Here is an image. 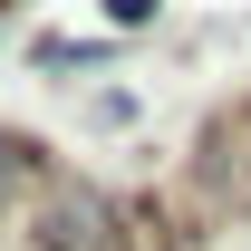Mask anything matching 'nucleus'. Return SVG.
<instances>
[{
    "label": "nucleus",
    "instance_id": "nucleus-2",
    "mask_svg": "<svg viewBox=\"0 0 251 251\" xmlns=\"http://www.w3.org/2000/svg\"><path fill=\"white\" fill-rule=\"evenodd\" d=\"M106 10H116L126 29H135V20H155V0H106Z\"/></svg>",
    "mask_w": 251,
    "mask_h": 251
},
{
    "label": "nucleus",
    "instance_id": "nucleus-1",
    "mask_svg": "<svg viewBox=\"0 0 251 251\" xmlns=\"http://www.w3.org/2000/svg\"><path fill=\"white\" fill-rule=\"evenodd\" d=\"M49 184H58V164H39L29 135H0V213H29Z\"/></svg>",
    "mask_w": 251,
    "mask_h": 251
}]
</instances>
